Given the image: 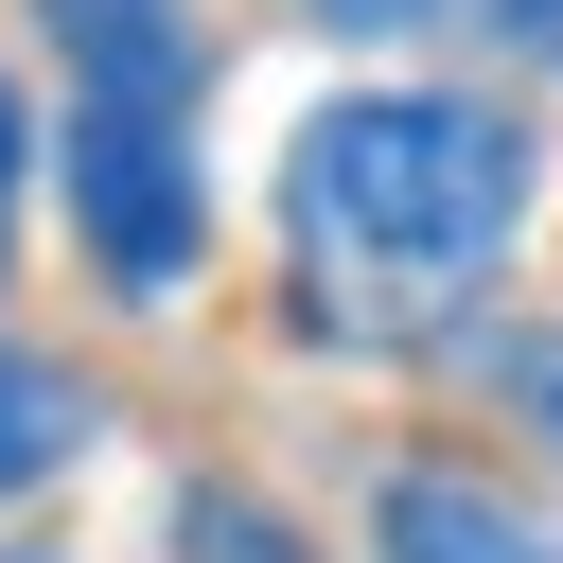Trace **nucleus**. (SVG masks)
<instances>
[{
    "mask_svg": "<svg viewBox=\"0 0 563 563\" xmlns=\"http://www.w3.org/2000/svg\"><path fill=\"white\" fill-rule=\"evenodd\" d=\"M176 545H194V563H299V545H282L264 510H229V493H194V510H176Z\"/></svg>",
    "mask_w": 563,
    "mask_h": 563,
    "instance_id": "nucleus-8",
    "label": "nucleus"
},
{
    "mask_svg": "<svg viewBox=\"0 0 563 563\" xmlns=\"http://www.w3.org/2000/svg\"><path fill=\"white\" fill-rule=\"evenodd\" d=\"M70 457H88V387L0 334V493H35V475H70Z\"/></svg>",
    "mask_w": 563,
    "mask_h": 563,
    "instance_id": "nucleus-5",
    "label": "nucleus"
},
{
    "mask_svg": "<svg viewBox=\"0 0 563 563\" xmlns=\"http://www.w3.org/2000/svg\"><path fill=\"white\" fill-rule=\"evenodd\" d=\"M70 211H88V264H106L123 299L194 282V246H211L194 123H176V106H88V88H70Z\"/></svg>",
    "mask_w": 563,
    "mask_h": 563,
    "instance_id": "nucleus-2",
    "label": "nucleus"
},
{
    "mask_svg": "<svg viewBox=\"0 0 563 563\" xmlns=\"http://www.w3.org/2000/svg\"><path fill=\"white\" fill-rule=\"evenodd\" d=\"M0 563H35V545H0Z\"/></svg>",
    "mask_w": 563,
    "mask_h": 563,
    "instance_id": "nucleus-10",
    "label": "nucleus"
},
{
    "mask_svg": "<svg viewBox=\"0 0 563 563\" xmlns=\"http://www.w3.org/2000/svg\"><path fill=\"white\" fill-rule=\"evenodd\" d=\"M18 158H35V106L0 88V229H18Z\"/></svg>",
    "mask_w": 563,
    "mask_h": 563,
    "instance_id": "nucleus-9",
    "label": "nucleus"
},
{
    "mask_svg": "<svg viewBox=\"0 0 563 563\" xmlns=\"http://www.w3.org/2000/svg\"><path fill=\"white\" fill-rule=\"evenodd\" d=\"M317 18H352V35H440V18H475V35H510V53L563 70V0H317Z\"/></svg>",
    "mask_w": 563,
    "mask_h": 563,
    "instance_id": "nucleus-6",
    "label": "nucleus"
},
{
    "mask_svg": "<svg viewBox=\"0 0 563 563\" xmlns=\"http://www.w3.org/2000/svg\"><path fill=\"white\" fill-rule=\"evenodd\" d=\"M53 35H70V70H88V106H176V123H194V88H211V53H194L176 0H53Z\"/></svg>",
    "mask_w": 563,
    "mask_h": 563,
    "instance_id": "nucleus-3",
    "label": "nucleus"
},
{
    "mask_svg": "<svg viewBox=\"0 0 563 563\" xmlns=\"http://www.w3.org/2000/svg\"><path fill=\"white\" fill-rule=\"evenodd\" d=\"M545 141L475 88H352L299 123L282 158V246H299V317L334 352H422L457 334V299L528 246Z\"/></svg>",
    "mask_w": 563,
    "mask_h": 563,
    "instance_id": "nucleus-1",
    "label": "nucleus"
},
{
    "mask_svg": "<svg viewBox=\"0 0 563 563\" xmlns=\"http://www.w3.org/2000/svg\"><path fill=\"white\" fill-rule=\"evenodd\" d=\"M475 369H493V387H510V405L563 440V334H475Z\"/></svg>",
    "mask_w": 563,
    "mask_h": 563,
    "instance_id": "nucleus-7",
    "label": "nucleus"
},
{
    "mask_svg": "<svg viewBox=\"0 0 563 563\" xmlns=\"http://www.w3.org/2000/svg\"><path fill=\"white\" fill-rule=\"evenodd\" d=\"M369 563H563L493 475H387L369 493Z\"/></svg>",
    "mask_w": 563,
    "mask_h": 563,
    "instance_id": "nucleus-4",
    "label": "nucleus"
}]
</instances>
